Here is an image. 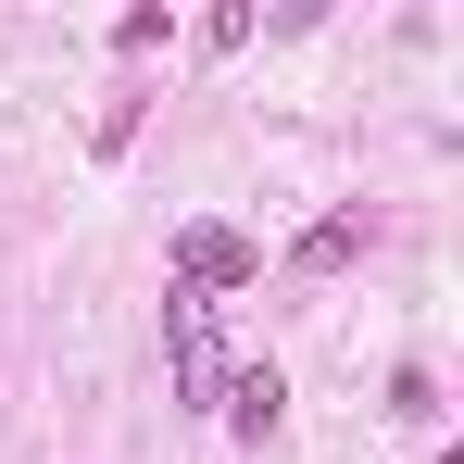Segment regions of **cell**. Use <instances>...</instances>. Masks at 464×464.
<instances>
[{
  "label": "cell",
  "mask_w": 464,
  "mask_h": 464,
  "mask_svg": "<svg viewBox=\"0 0 464 464\" xmlns=\"http://www.w3.org/2000/svg\"><path fill=\"white\" fill-rule=\"evenodd\" d=\"M201 51H251V0H214L201 13Z\"/></svg>",
  "instance_id": "obj_6"
},
{
  "label": "cell",
  "mask_w": 464,
  "mask_h": 464,
  "mask_svg": "<svg viewBox=\"0 0 464 464\" xmlns=\"http://www.w3.org/2000/svg\"><path fill=\"white\" fill-rule=\"evenodd\" d=\"M389 414H401V427H427V414H440V389H427V364H401V377H389Z\"/></svg>",
  "instance_id": "obj_5"
},
{
  "label": "cell",
  "mask_w": 464,
  "mask_h": 464,
  "mask_svg": "<svg viewBox=\"0 0 464 464\" xmlns=\"http://www.w3.org/2000/svg\"><path fill=\"white\" fill-rule=\"evenodd\" d=\"M276 401H289L276 364H227V389H214V414H227L238 440H276Z\"/></svg>",
  "instance_id": "obj_3"
},
{
  "label": "cell",
  "mask_w": 464,
  "mask_h": 464,
  "mask_svg": "<svg viewBox=\"0 0 464 464\" xmlns=\"http://www.w3.org/2000/svg\"><path fill=\"white\" fill-rule=\"evenodd\" d=\"M163 364H176V401H214L227 389V339H214L201 289H163Z\"/></svg>",
  "instance_id": "obj_1"
},
{
  "label": "cell",
  "mask_w": 464,
  "mask_h": 464,
  "mask_svg": "<svg viewBox=\"0 0 464 464\" xmlns=\"http://www.w3.org/2000/svg\"><path fill=\"white\" fill-rule=\"evenodd\" d=\"M289 264H302V276H339V264H364V214H314V227L289 238Z\"/></svg>",
  "instance_id": "obj_4"
},
{
  "label": "cell",
  "mask_w": 464,
  "mask_h": 464,
  "mask_svg": "<svg viewBox=\"0 0 464 464\" xmlns=\"http://www.w3.org/2000/svg\"><path fill=\"white\" fill-rule=\"evenodd\" d=\"M251 276H264V238L214 227V214H188V227H176V289H201V302H214V289H251Z\"/></svg>",
  "instance_id": "obj_2"
}]
</instances>
